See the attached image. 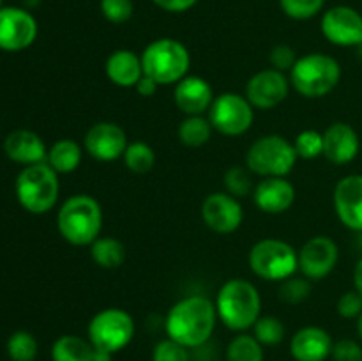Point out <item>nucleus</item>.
Returning a JSON list of instances; mask_svg holds the SVG:
<instances>
[{
  "label": "nucleus",
  "instance_id": "f257e3e1",
  "mask_svg": "<svg viewBox=\"0 0 362 361\" xmlns=\"http://www.w3.org/2000/svg\"><path fill=\"white\" fill-rule=\"evenodd\" d=\"M218 322L216 304L205 296H187L170 308L165 321L168 338L187 349H197L211 340Z\"/></svg>",
  "mask_w": 362,
  "mask_h": 361
},
{
  "label": "nucleus",
  "instance_id": "f03ea898",
  "mask_svg": "<svg viewBox=\"0 0 362 361\" xmlns=\"http://www.w3.org/2000/svg\"><path fill=\"white\" fill-rule=\"evenodd\" d=\"M214 304L219 321L237 333H246L253 328L262 311L258 289L244 278H232L223 283Z\"/></svg>",
  "mask_w": 362,
  "mask_h": 361
},
{
  "label": "nucleus",
  "instance_id": "7ed1b4c3",
  "mask_svg": "<svg viewBox=\"0 0 362 361\" xmlns=\"http://www.w3.org/2000/svg\"><path fill=\"white\" fill-rule=\"evenodd\" d=\"M57 229L73 246H90L103 229L101 204L90 195H73L59 209Z\"/></svg>",
  "mask_w": 362,
  "mask_h": 361
},
{
  "label": "nucleus",
  "instance_id": "20e7f679",
  "mask_svg": "<svg viewBox=\"0 0 362 361\" xmlns=\"http://www.w3.org/2000/svg\"><path fill=\"white\" fill-rule=\"evenodd\" d=\"M14 191L25 211L32 214H45L52 211L59 200V173L46 161L28 165L18 173Z\"/></svg>",
  "mask_w": 362,
  "mask_h": 361
},
{
  "label": "nucleus",
  "instance_id": "39448f33",
  "mask_svg": "<svg viewBox=\"0 0 362 361\" xmlns=\"http://www.w3.org/2000/svg\"><path fill=\"white\" fill-rule=\"evenodd\" d=\"M341 66L325 53H308L299 57L290 71V85L304 98H324L338 87Z\"/></svg>",
  "mask_w": 362,
  "mask_h": 361
},
{
  "label": "nucleus",
  "instance_id": "423d86ee",
  "mask_svg": "<svg viewBox=\"0 0 362 361\" xmlns=\"http://www.w3.org/2000/svg\"><path fill=\"white\" fill-rule=\"evenodd\" d=\"M145 76L158 85L179 84L191 66V55L186 46L172 38H161L147 45L141 53Z\"/></svg>",
  "mask_w": 362,
  "mask_h": 361
},
{
  "label": "nucleus",
  "instance_id": "0eeeda50",
  "mask_svg": "<svg viewBox=\"0 0 362 361\" xmlns=\"http://www.w3.org/2000/svg\"><path fill=\"white\" fill-rule=\"evenodd\" d=\"M292 142L281 134H265L255 140L246 152V166L262 177H286L297 163Z\"/></svg>",
  "mask_w": 362,
  "mask_h": 361
},
{
  "label": "nucleus",
  "instance_id": "6e6552de",
  "mask_svg": "<svg viewBox=\"0 0 362 361\" xmlns=\"http://www.w3.org/2000/svg\"><path fill=\"white\" fill-rule=\"evenodd\" d=\"M250 268L258 278L283 282L299 269V255L292 244L281 239H262L251 248Z\"/></svg>",
  "mask_w": 362,
  "mask_h": 361
},
{
  "label": "nucleus",
  "instance_id": "1a4fd4ad",
  "mask_svg": "<svg viewBox=\"0 0 362 361\" xmlns=\"http://www.w3.org/2000/svg\"><path fill=\"white\" fill-rule=\"evenodd\" d=\"M134 336V321L126 310L105 308L90 319L87 328V338L94 349L117 354L126 349Z\"/></svg>",
  "mask_w": 362,
  "mask_h": 361
},
{
  "label": "nucleus",
  "instance_id": "9d476101",
  "mask_svg": "<svg viewBox=\"0 0 362 361\" xmlns=\"http://www.w3.org/2000/svg\"><path fill=\"white\" fill-rule=\"evenodd\" d=\"M209 120L218 133L225 137H240L255 120L253 105L246 96L237 92H223L216 96L209 108Z\"/></svg>",
  "mask_w": 362,
  "mask_h": 361
},
{
  "label": "nucleus",
  "instance_id": "9b49d317",
  "mask_svg": "<svg viewBox=\"0 0 362 361\" xmlns=\"http://www.w3.org/2000/svg\"><path fill=\"white\" fill-rule=\"evenodd\" d=\"M37 38V21L23 7L0 9V50L21 52L34 45Z\"/></svg>",
  "mask_w": 362,
  "mask_h": 361
},
{
  "label": "nucleus",
  "instance_id": "f8f14e48",
  "mask_svg": "<svg viewBox=\"0 0 362 361\" xmlns=\"http://www.w3.org/2000/svg\"><path fill=\"white\" fill-rule=\"evenodd\" d=\"M322 34L336 46L362 45V14L350 6H334L327 9L320 21Z\"/></svg>",
  "mask_w": 362,
  "mask_h": 361
},
{
  "label": "nucleus",
  "instance_id": "ddd939ff",
  "mask_svg": "<svg viewBox=\"0 0 362 361\" xmlns=\"http://www.w3.org/2000/svg\"><path fill=\"white\" fill-rule=\"evenodd\" d=\"M299 271L308 280H324L334 271L339 258V248L331 237L317 236L303 244L299 251Z\"/></svg>",
  "mask_w": 362,
  "mask_h": 361
},
{
  "label": "nucleus",
  "instance_id": "4468645a",
  "mask_svg": "<svg viewBox=\"0 0 362 361\" xmlns=\"http://www.w3.org/2000/svg\"><path fill=\"white\" fill-rule=\"evenodd\" d=\"M290 92V80L276 69L258 71L246 85V98L258 110H272L281 105Z\"/></svg>",
  "mask_w": 362,
  "mask_h": 361
},
{
  "label": "nucleus",
  "instance_id": "2eb2a0df",
  "mask_svg": "<svg viewBox=\"0 0 362 361\" xmlns=\"http://www.w3.org/2000/svg\"><path fill=\"white\" fill-rule=\"evenodd\" d=\"M83 145L88 156L98 161H115L122 158L129 142H127L126 131L119 124L103 120L88 127Z\"/></svg>",
  "mask_w": 362,
  "mask_h": 361
},
{
  "label": "nucleus",
  "instance_id": "dca6fc26",
  "mask_svg": "<svg viewBox=\"0 0 362 361\" xmlns=\"http://www.w3.org/2000/svg\"><path fill=\"white\" fill-rule=\"evenodd\" d=\"M202 218L211 230L218 234H232L243 225L244 211L239 198L230 193L216 191L202 204Z\"/></svg>",
  "mask_w": 362,
  "mask_h": 361
},
{
  "label": "nucleus",
  "instance_id": "f3484780",
  "mask_svg": "<svg viewBox=\"0 0 362 361\" xmlns=\"http://www.w3.org/2000/svg\"><path fill=\"white\" fill-rule=\"evenodd\" d=\"M334 211L339 222L346 229L359 232L362 230V176L350 173L345 176L334 188L332 195Z\"/></svg>",
  "mask_w": 362,
  "mask_h": 361
},
{
  "label": "nucleus",
  "instance_id": "a211bd4d",
  "mask_svg": "<svg viewBox=\"0 0 362 361\" xmlns=\"http://www.w3.org/2000/svg\"><path fill=\"white\" fill-rule=\"evenodd\" d=\"M253 198L262 212L281 214L296 202V188L286 177H264V180L255 186Z\"/></svg>",
  "mask_w": 362,
  "mask_h": 361
},
{
  "label": "nucleus",
  "instance_id": "6ab92c4d",
  "mask_svg": "<svg viewBox=\"0 0 362 361\" xmlns=\"http://www.w3.org/2000/svg\"><path fill=\"white\" fill-rule=\"evenodd\" d=\"M332 336L318 326L300 328L290 340V354L296 361H325L331 357Z\"/></svg>",
  "mask_w": 362,
  "mask_h": 361
},
{
  "label": "nucleus",
  "instance_id": "aec40b11",
  "mask_svg": "<svg viewBox=\"0 0 362 361\" xmlns=\"http://www.w3.org/2000/svg\"><path fill=\"white\" fill-rule=\"evenodd\" d=\"M214 98L211 84L202 76H184L175 84L173 91L177 108L186 115H204L209 112Z\"/></svg>",
  "mask_w": 362,
  "mask_h": 361
},
{
  "label": "nucleus",
  "instance_id": "412c9836",
  "mask_svg": "<svg viewBox=\"0 0 362 361\" xmlns=\"http://www.w3.org/2000/svg\"><path fill=\"white\" fill-rule=\"evenodd\" d=\"M357 131L346 122H334L324 131V156L334 165H346L359 154Z\"/></svg>",
  "mask_w": 362,
  "mask_h": 361
},
{
  "label": "nucleus",
  "instance_id": "4be33fe9",
  "mask_svg": "<svg viewBox=\"0 0 362 361\" xmlns=\"http://www.w3.org/2000/svg\"><path fill=\"white\" fill-rule=\"evenodd\" d=\"M4 151L7 158L25 166L46 161V156H48V149L42 138L28 130H16L7 134L4 142Z\"/></svg>",
  "mask_w": 362,
  "mask_h": 361
},
{
  "label": "nucleus",
  "instance_id": "5701e85b",
  "mask_svg": "<svg viewBox=\"0 0 362 361\" xmlns=\"http://www.w3.org/2000/svg\"><path fill=\"white\" fill-rule=\"evenodd\" d=\"M105 73L108 80L117 87L134 88V85L144 76L141 57L131 50H117L106 59Z\"/></svg>",
  "mask_w": 362,
  "mask_h": 361
},
{
  "label": "nucleus",
  "instance_id": "b1692460",
  "mask_svg": "<svg viewBox=\"0 0 362 361\" xmlns=\"http://www.w3.org/2000/svg\"><path fill=\"white\" fill-rule=\"evenodd\" d=\"M94 345L78 335H62L53 342L52 361H94Z\"/></svg>",
  "mask_w": 362,
  "mask_h": 361
},
{
  "label": "nucleus",
  "instance_id": "393cba45",
  "mask_svg": "<svg viewBox=\"0 0 362 361\" xmlns=\"http://www.w3.org/2000/svg\"><path fill=\"white\" fill-rule=\"evenodd\" d=\"M81 156H83V151L78 142L71 140V138H62L48 149L46 163L57 173H71L80 166Z\"/></svg>",
  "mask_w": 362,
  "mask_h": 361
},
{
  "label": "nucleus",
  "instance_id": "a878e982",
  "mask_svg": "<svg viewBox=\"0 0 362 361\" xmlns=\"http://www.w3.org/2000/svg\"><path fill=\"white\" fill-rule=\"evenodd\" d=\"M90 257L99 268L117 269L126 260V246L115 237H98L90 244Z\"/></svg>",
  "mask_w": 362,
  "mask_h": 361
},
{
  "label": "nucleus",
  "instance_id": "bb28decb",
  "mask_svg": "<svg viewBox=\"0 0 362 361\" xmlns=\"http://www.w3.org/2000/svg\"><path fill=\"white\" fill-rule=\"evenodd\" d=\"M212 124L209 117L204 115H187L182 122L179 124V140L182 142L186 147H202L211 140L212 134Z\"/></svg>",
  "mask_w": 362,
  "mask_h": 361
},
{
  "label": "nucleus",
  "instance_id": "cd10ccee",
  "mask_svg": "<svg viewBox=\"0 0 362 361\" xmlns=\"http://www.w3.org/2000/svg\"><path fill=\"white\" fill-rule=\"evenodd\" d=\"M264 345L247 333H239L226 347V361H264Z\"/></svg>",
  "mask_w": 362,
  "mask_h": 361
},
{
  "label": "nucleus",
  "instance_id": "c85d7f7f",
  "mask_svg": "<svg viewBox=\"0 0 362 361\" xmlns=\"http://www.w3.org/2000/svg\"><path fill=\"white\" fill-rule=\"evenodd\" d=\"M124 165L133 173H147L156 165V152L145 142H133L124 152Z\"/></svg>",
  "mask_w": 362,
  "mask_h": 361
},
{
  "label": "nucleus",
  "instance_id": "c756f323",
  "mask_svg": "<svg viewBox=\"0 0 362 361\" xmlns=\"http://www.w3.org/2000/svg\"><path fill=\"white\" fill-rule=\"evenodd\" d=\"M253 336L264 347H274L285 338V324L274 315H260L253 326Z\"/></svg>",
  "mask_w": 362,
  "mask_h": 361
},
{
  "label": "nucleus",
  "instance_id": "7c9ffc66",
  "mask_svg": "<svg viewBox=\"0 0 362 361\" xmlns=\"http://www.w3.org/2000/svg\"><path fill=\"white\" fill-rule=\"evenodd\" d=\"M6 349L13 361H34L35 356H37L39 345L32 333L20 329V331H14L9 336Z\"/></svg>",
  "mask_w": 362,
  "mask_h": 361
},
{
  "label": "nucleus",
  "instance_id": "2f4dec72",
  "mask_svg": "<svg viewBox=\"0 0 362 361\" xmlns=\"http://www.w3.org/2000/svg\"><path fill=\"white\" fill-rule=\"evenodd\" d=\"M251 173L253 172H251L247 166H230L225 172V177H223V184H225L226 188V193H230L235 198H244L247 197V195H251V191L255 190Z\"/></svg>",
  "mask_w": 362,
  "mask_h": 361
},
{
  "label": "nucleus",
  "instance_id": "473e14b6",
  "mask_svg": "<svg viewBox=\"0 0 362 361\" xmlns=\"http://www.w3.org/2000/svg\"><path fill=\"white\" fill-rule=\"evenodd\" d=\"M311 280L306 276L292 275L290 278L283 280L279 285V299H283L288 304H299L306 301L311 294Z\"/></svg>",
  "mask_w": 362,
  "mask_h": 361
},
{
  "label": "nucleus",
  "instance_id": "72a5a7b5",
  "mask_svg": "<svg viewBox=\"0 0 362 361\" xmlns=\"http://www.w3.org/2000/svg\"><path fill=\"white\" fill-rule=\"evenodd\" d=\"M293 147L299 158L315 159L324 156V133L317 130H304L297 134Z\"/></svg>",
  "mask_w": 362,
  "mask_h": 361
},
{
  "label": "nucleus",
  "instance_id": "f704fd0d",
  "mask_svg": "<svg viewBox=\"0 0 362 361\" xmlns=\"http://www.w3.org/2000/svg\"><path fill=\"white\" fill-rule=\"evenodd\" d=\"M281 11L292 20H310L325 6V0H279Z\"/></svg>",
  "mask_w": 362,
  "mask_h": 361
},
{
  "label": "nucleus",
  "instance_id": "c9c22d12",
  "mask_svg": "<svg viewBox=\"0 0 362 361\" xmlns=\"http://www.w3.org/2000/svg\"><path fill=\"white\" fill-rule=\"evenodd\" d=\"M152 361H191L189 349L172 338L156 343L152 350Z\"/></svg>",
  "mask_w": 362,
  "mask_h": 361
},
{
  "label": "nucleus",
  "instance_id": "e433bc0d",
  "mask_svg": "<svg viewBox=\"0 0 362 361\" xmlns=\"http://www.w3.org/2000/svg\"><path fill=\"white\" fill-rule=\"evenodd\" d=\"M101 13L110 23H126L133 18V0H101Z\"/></svg>",
  "mask_w": 362,
  "mask_h": 361
},
{
  "label": "nucleus",
  "instance_id": "4c0bfd02",
  "mask_svg": "<svg viewBox=\"0 0 362 361\" xmlns=\"http://www.w3.org/2000/svg\"><path fill=\"white\" fill-rule=\"evenodd\" d=\"M297 59H299V57H297L296 50L288 45L274 46L271 55H269V62H271L272 69L281 71V73H285V71H292V67L296 66Z\"/></svg>",
  "mask_w": 362,
  "mask_h": 361
},
{
  "label": "nucleus",
  "instance_id": "58836bf2",
  "mask_svg": "<svg viewBox=\"0 0 362 361\" xmlns=\"http://www.w3.org/2000/svg\"><path fill=\"white\" fill-rule=\"evenodd\" d=\"M331 357L334 361H362V345L357 340L343 338L334 342Z\"/></svg>",
  "mask_w": 362,
  "mask_h": 361
},
{
  "label": "nucleus",
  "instance_id": "ea45409f",
  "mask_svg": "<svg viewBox=\"0 0 362 361\" xmlns=\"http://www.w3.org/2000/svg\"><path fill=\"white\" fill-rule=\"evenodd\" d=\"M336 311L343 319H357L362 314V296L356 289L349 290L338 299Z\"/></svg>",
  "mask_w": 362,
  "mask_h": 361
},
{
  "label": "nucleus",
  "instance_id": "a19ab883",
  "mask_svg": "<svg viewBox=\"0 0 362 361\" xmlns=\"http://www.w3.org/2000/svg\"><path fill=\"white\" fill-rule=\"evenodd\" d=\"M159 9L168 13H186L198 4V0H152Z\"/></svg>",
  "mask_w": 362,
  "mask_h": 361
},
{
  "label": "nucleus",
  "instance_id": "79ce46f5",
  "mask_svg": "<svg viewBox=\"0 0 362 361\" xmlns=\"http://www.w3.org/2000/svg\"><path fill=\"white\" fill-rule=\"evenodd\" d=\"M158 87H159V85L156 84V81L152 80V78L145 76V74L140 78V81H138V84L134 85V88H136L138 94L144 96V98H151V96H154L156 92H158Z\"/></svg>",
  "mask_w": 362,
  "mask_h": 361
},
{
  "label": "nucleus",
  "instance_id": "37998d69",
  "mask_svg": "<svg viewBox=\"0 0 362 361\" xmlns=\"http://www.w3.org/2000/svg\"><path fill=\"white\" fill-rule=\"evenodd\" d=\"M354 289L362 296V257L356 264V269H354Z\"/></svg>",
  "mask_w": 362,
  "mask_h": 361
},
{
  "label": "nucleus",
  "instance_id": "c03bdc74",
  "mask_svg": "<svg viewBox=\"0 0 362 361\" xmlns=\"http://www.w3.org/2000/svg\"><path fill=\"white\" fill-rule=\"evenodd\" d=\"M112 360H113V354L106 353V350L95 349V353H94V361H112Z\"/></svg>",
  "mask_w": 362,
  "mask_h": 361
},
{
  "label": "nucleus",
  "instance_id": "a18cd8bd",
  "mask_svg": "<svg viewBox=\"0 0 362 361\" xmlns=\"http://www.w3.org/2000/svg\"><path fill=\"white\" fill-rule=\"evenodd\" d=\"M357 335H359V340L362 342V314L357 317Z\"/></svg>",
  "mask_w": 362,
  "mask_h": 361
},
{
  "label": "nucleus",
  "instance_id": "49530a36",
  "mask_svg": "<svg viewBox=\"0 0 362 361\" xmlns=\"http://www.w3.org/2000/svg\"><path fill=\"white\" fill-rule=\"evenodd\" d=\"M356 243H357V248H359V250L362 251V230H359V232H357Z\"/></svg>",
  "mask_w": 362,
  "mask_h": 361
},
{
  "label": "nucleus",
  "instance_id": "de8ad7c7",
  "mask_svg": "<svg viewBox=\"0 0 362 361\" xmlns=\"http://www.w3.org/2000/svg\"><path fill=\"white\" fill-rule=\"evenodd\" d=\"M359 55H361V59H362V45L359 46Z\"/></svg>",
  "mask_w": 362,
  "mask_h": 361
},
{
  "label": "nucleus",
  "instance_id": "09e8293b",
  "mask_svg": "<svg viewBox=\"0 0 362 361\" xmlns=\"http://www.w3.org/2000/svg\"><path fill=\"white\" fill-rule=\"evenodd\" d=\"M2 7H4V6H2V0H0V9H2Z\"/></svg>",
  "mask_w": 362,
  "mask_h": 361
}]
</instances>
